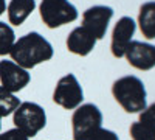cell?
Listing matches in <instances>:
<instances>
[{"mask_svg": "<svg viewBox=\"0 0 155 140\" xmlns=\"http://www.w3.org/2000/svg\"><path fill=\"white\" fill-rule=\"evenodd\" d=\"M53 55H54L53 45L42 34L36 31H31L19 37L9 52L11 61L16 62L17 66H20L25 70L34 69L42 62L50 61L53 58Z\"/></svg>", "mask_w": 155, "mask_h": 140, "instance_id": "1", "label": "cell"}, {"mask_svg": "<svg viewBox=\"0 0 155 140\" xmlns=\"http://www.w3.org/2000/svg\"><path fill=\"white\" fill-rule=\"evenodd\" d=\"M112 95L127 114H140L147 106L144 83L135 75L118 78L112 86Z\"/></svg>", "mask_w": 155, "mask_h": 140, "instance_id": "2", "label": "cell"}, {"mask_svg": "<svg viewBox=\"0 0 155 140\" xmlns=\"http://www.w3.org/2000/svg\"><path fill=\"white\" fill-rule=\"evenodd\" d=\"M102 125V112L93 103L78 106L71 117L73 140H90Z\"/></svg>", "mask_w": 155, "mask_h": 140, "instance_id": "3", "label": "cell"}, {"mask_svg": "<svg viewBox=\"0 0 155 140\" xmlns=\"http://www.w3.org/2000/svg\"><path fill=\"white\" fill-rule=\"evenodd\" d=\"M12 123L28 138L41 132L47 125V114L44 108L37 103L23 101L12 114Z\"/></svg>", "mask_w": 155, "mask_h": 140, "instance_id": "4", "label": "cell"}, {"mask_svg": "<svg viewBox=\"0 0 155 140\" xmlns=\"http://www.w3.org/2000/svg\"><path fill=\"white\" fill-rule=\"evenodd\" d=\"M39 12L48 28H58L78 19V9L68 0H42Z\"/></svg>", "mask_w": 155, "mask_h": 140, "instance_id": "5", "label": "cell"}, {"mask_svg": "<svg viewBox=\"0 0 155 140\" xmlns=\"http://www.w3.org/2000/svg\"><path fill=\"white\" fill-rule=\"evenodd\" d=\"M82 100L84 90L73 73H67L58 81L53 92V101L56 104H59L64 109L73 111L82 104Z\"/></svg>", "mask_w": 155, "mask_h": 140, "instance_id": "6", "label": "cell"}, {"mask_svg": "<svg viewBox=\"0 0 155 140\" xmlns=\"http://www.w3.org/2000/svg\"><path fill=\"white\" fill-rule=\"evenodd\" d=\"M113 9L106 5H96L82 12V27L95 36V39H102L109 28Z\"/></svg>", "mask_w": 155, "mask_h": 140, "instance_id": "7", "label": "cell"}, {"mask_svg": "<svg viewBox=\"0 0 155 140\" xmlns=\"http://www.w3.org/2000/svg\"><path fill=\"white\" fill-rule=\"evenodd\" d=\"M31 81V75L28 70L22 69L11 59H2L0 61V83L2 87L6 90L16 94L22 89H25Z\"/></svg>", "mask_w": 155, "mask_h": 140, "instance_id": "8", "label": "cell"}, {"mask_svg": "<svg viewBox=\"0 0 155 140\" xmlns=\"http://www.w3.org/2000/svg\"><path fill=\"white\" fill-rule=\"evenodd\" d=\"M137 23L132 17L124 16L115 23L112 31V42H110V52L115 58H124V53L132 42V36L135 34Z\"/></svg>", "mask_w": 155, "mask_h": 140, "instance_id": "9", "label": "cell"}, {"mask_svg": "<svg viewBox=\"0 0 155 140\" xmlns=\"http://www.w3.org/2000/svg\"><path fill=\"white\" fill-rule=\"evenodd\" d=\"M124 58L134 69L150 70L155 67V45L141 41H132L126 50Z\"/></svg>", "mask_w": 155, "mask_h": 140, "instance_id": "10", "label": "cell"}, {"mask_svg": "<svg viewBox=\"0 0 155 140\" xmlns=\"http://www.w3.org/2000/svg\"><path fill=\"white\" fill-rule=\"evenodd\" d=\"M96 45L95 36L85 30L82 25L71 30V33L67 37V48L68 52L78 55V56H87L92 53V50Z\"/></svg>", "mask_w": 155, "mask_h": 140, "instance_id": "11", "label": "cell"}, {"mask_svg": "<svg viewBox=\"0 0 155 140\" xmlns=\"http://www.w3.org/2000/svg\"><path fill=\"white\" fill-rule=\"evenodd\" d=\"M34 8H36V0H11L6 6L9 23L14 25V27H20L34 11Z\"/></svg>", "mask_w": 155, "mask_h": 140, "instance_id": "12", "label": "cell"}, {"mask_svg": "<svg viewBox=\"0 0 155 140\" xmlns=\"http://www.w3.org/2000/svg\"><path fill=\"white\" fill-rule=\"evenodd\" d=\"M138 25L146 39H155V2H146L140 6Z\"/></svg>", "mask_w": 155, "mask_h": 140, "instance_id": "13", "label": "cell"}, {"mask_svg": "<svg viewBox=\"0 0 155 140\" xmlns=\"http://www.w3.org/2000/svg\"><path fill=\"white\" fill-rule=\"evenodd\" d=\"M22 101L9 90H6L5 87L0 86V117H8L11 114H14V111L19 108Z\"/></svg>", "mask_w": 155, "mask_h": 140, "instance_id": "14", "label": "cell"}, {"mask_svg": "<svg viewBox=\"0 0 155 140\" xmlns=\"http://www.w3.org/2000/svg\"><path fill=\"white\" fill-rule=\"evenodd\" d=\"M14 42H16L14 30L6 22H0V56L9 55Z\"/></svg>", "mask_w": 155, "mask_h": 140, "instance_id": "15", "label": "cell"}, {"mask_svg": "<svg viewBox=\"0 0 155 140\" xmlns=\"http://www.w3.org/2000/svg\"><path fill=\"white\" fill-rule=\"evenodd\" d=\"M129 132H130L132 140H155V129L141 121H134Z\"/></svg>", "mask_w": 155, "mask_h": 140, "instance_id": "16", "label": "cell"}, {"mask_svg": "<svg viewBox=\"0 0 155 140\" xmlns=\"http://www.w3.org/2000/svg\"><path fill=\"white\" fill-rule=\"evenodd\" d=\"M141 123H144L147 126H150L152 129H155V101L152 104L146 106L144 111H141L140 112V120Z\"/></svg>", "mask_w": 155, "mask_h": 140, "instance_id": "17", "label": "cell"}, {"mask_svg": "<svg viewBox=\"0 0 155 140\" xmlns=\"http://www.w3.org/2000/svg\"><path fill=\"white\" fill-rule=\"evenodd\" d=\"M0 140H28V137L17 128H12V129H8L6 132L0 134Z\"/></svg>", "mask_w": 155, "mask_h": 140, "instance_id": "18", "label": "cell"}, {"mask_svg": "<svg viewBox=\"0 0 155 140\" xmlns=\"http://www.w3.org/2000/svg\"><path fill=\"white\" fill-rule=\"evenodd\" d=\"M90 140H120V138H118V135H116L113 131L101 128V129L96 131V134L90 138Z\"/></svg>", "mask_w": 155, "mask_h": 140, "instance_id": "19", "label": "cell"}, {"mask_svg": "<svg viewBox=\"0 0 155 140\" xmlns=\"http://www.w3.org/2000/svg\"><path fill=\"white\" fill-rule=\"evenodd\" d=\"M6 11V0H0V16Z\"/></svg>", "mask_w": 155, "mask_h": 140, "instance_id": "20", "label": "cell"}, {"mask_svg": "<svg viewBox=\"0 0 155 140\" xmlns=\"http://www.w3.org/2000/svg\"><path fill=\"white\" fill-rule=\"evenodd\" d=\"M0 128H2V117H0Z\"/></svg>", "mask_w": 155, "mask_h": 140, "instance_id": "21", "label": "cell"}]
</instances>
